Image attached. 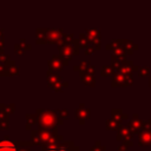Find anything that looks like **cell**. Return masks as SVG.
Returning <instances> with one entry per match:
<instances>
[{"instance_id":"6da1fadb","label":"cell","mask_w":151,"mask_h":151,"mask_svg":"<svg viewBox=\"0 0 151 151\" xmlns=\"http://www.w3.org/2000/svg\"><path fill=\"white\" fill-rule=\"evenodd\" d=\"M38 116V124L40 127L53 129L63 124V119L58 117L57 111H52L48 109H37L35 111Z\"/></svg>"},{"instance_id":"7a4b0ae2","label":"cell","mask_w":151,"mask_h":151,"mask_svg":"<svg viewBox=\"0 0 151 151\" xmlns=\"http://www.w3.org/2000/svg\"><path fill=\"white\" fill-rule=\"evenodd\" d=\"M132 74H125L119 71V73L114 74L112 78V86H130L132 85Z\"/></svg>"},{"instance_id":"3957f363","label":"cell","mask_w":151,"mask_h":151,"mask_svg":"<svg viewBox=\"0 0 151 151\" xmlns=\"http://www.w3.org/2000/svg\"><path fill=\"white\" fill-rule=\"evenodd\" d=\"M132 134L133 133L131 132V130L129 129V126H122L118 130L117 140L122 142L126 146H132L133 145V143H132Z\"/></svg>"},{"instance_id":"277c9868","label":"cell","mask_w":151,"mask_h":151,"mask_svg":"<svg viewBox=\"0 0 151 151\" xmlns=\"http://www.w3.org/2000/svg\"><path fill=\"white\" fill-rule=\"evenodd\" d=\"M91 111L85 107L84 104H80V106L76 110V118L79 122V124H85V122L90 118Z\"/></svg>"},{"instance_id":"5b68a950","label":"cell","mask_w":151,"mask_h":151,"mask_svg":"<svg viewBox=\"0 0 151 151\" xmlns=\"http://www.w3.org/2000/svg\"><path fill=\"white\" fill-rule=\"evenodd\" d=\"M138 136H139V145L140 146H147V145H151V129L146 130V129H142L139 132H138Z\"/></svg>"},{"instance_id":"8992f818","label":"cell","mask_w":151,"mask_h":151,"mask_svg":"<svg viewBox=\"0 0 151 151\" xmlns=\"http://www.w3.org/2000/svg\"><path fill=\"white\" fill-rule=\"evenodd\" d=\"M0 151H18L17 143L8 139V137H5L2 140H0Z\"/></svg>"},{"instance_id":"52a82bcc","label":"cell","mask_w":151,"mask_h":151,"mask_svg":"<svg viewBox=\"0 0 151 151\" xmlns=\"http://www.w3.org/2000/svg\"><path fill=\"white\" fill-rule=\"evenodd\" d=\"M127 126H129V129L131 130L132 133H136V132H139L143 129V122L138 118L137 114H134L133 116V119L127 124Z\"/></svg>"},{"instance_id":"ba28073f","label":"cell","mask_w":151,"mask_h":151,"mask_svg":"<svg viewBox=\"0 0 151 151\" xmlns=\"http://www.w3.org/2000/svg\"><path fill=\"white\" fill-rule=\"evenodd\" d=\"M80 77H81V80H83V83L85 85H87V86H94L96 80H94L93 74H91L90 72H87L86 70H84V71H80Z\"/></svg>"},{"instance_id":"9c48e42d","label":"cell","mask_w":151,"mask_h":151,"mask_svg":"<svg viewBox=\"0 0 151 151\" xmlns=\"http://www.w3.org/2000/svg\"><path fill=\"white\" fill-rule=\"evenodd\" d=\"M4 66H5L4 76H18V74H19L18 67L15 66V64H14V63L9 61L8 64H4Z\"/></svg>"},{"instance_id":"30bf717a","label":"cell","mask_w":151,"mask_h":151,"mask_svg":"<svg viewBox=\"0 0 151 151\" xmlns=\"http://www.w3.org/2000/svg\"><path fill=\"white\" fill-rule=\"evenodd\" d=\"M78 149H79V147L76 146V145L73 144V142L66 140V142H61V143L59 144L57 151H76V150H78Z\"/></svg>"},{"instance_id":"8fae6325","label":"cell","mask_w":151,"mask_h":151,"mask_svg":"<svg viewBox=\"0 0 151 151\" xmlns=\"http://www.w3.org/2000/svg\"><path fill=\"white\" fill-rule=\"evenodd\" d=\"M65 64H66V63L63 61V60H61L60 58H58V57H54L52 60L48 61L50 68H51V70H57V71H58V70H61Z\"/></svg>"},{"instance_id":"7c38bea8","label":"cell","mask_w":151,"mask_h":151,"mask_svg":"<svg viewBox=\"0 0 151 151\" xmlns=\"http://www.w3.org/2000/svg\"><path fill=\"white\" fill-rule=\"evenodd\" d=\"M120 127H122V122L120 120H117V119L112 118V119H110V120L106 122V130L118 131Z\"/></svg>"},{"instance_id":"4fadbf2b","label":"cell","mask_w":151,"mask_h":151,"mask_svg":"<svg viewBox=\"0 0 151 151\" xmlns=\"http://www.w3.org/2000/svg\"><path fill=\"white\" fill-rule=\"evenodd\" d=\"M111 113H112V118H114L117 120L123 122L124 119H127V114L124 113L122 109H112L111 110Z\"/></svg>"},{"instance_id":"5bb4252c","label":"cell","mask_w":151,"mask_h":151,"mask_svg":"<svg viewBox=\"0 0 151 151\" xmlns=\"http://www.w3.org/2000/svg\"><path fill=\"white\" fill-rule=\"evenodd\" d=\"M38 123V116L35 114H26V130H32V126Z\"/></svg>"},{"instance_id":"9a60e30c","label":"cell","mask_w":151,"mask_h":151,"mask_svg":"<svg viewBox=\"0 0 151 151\" xmlns=\"http://www.w3.org/2000/svg\"><path fill=\"white\" fill-rule=\"evenodd\" d=\"M67 86H68V83H67L66 80H63V79H61V80H59L58 83L53 84L51 87H52L55 92H61L63 88H64V87H67Z\"/></svg>"},{"instance_id":"2e32d148","label":"cell","mask_w":151,"mask_h":151,"mask_svg":"<svg viewBox=\"0 0 151 151\" xmlns=\"http://www.w3.org/2000/svg\"><path fill=\"white\" fill-rule=\"evenodd\" d=\"M59 80H61V78H60L57 73H51V72H48V73H47V81H48L50 86H52L53 84L58 83Z\"/></svg>"},{"instance_id":"e0dca14e","label":"cell","mask_w":151,"mask_h":151,"mask_svg":"<svg viewBox=\"0 0 151 151\" xmlns=\"http://www.w3.org/2000/svg\"><path fill=\"white\" fill-rule=\"evenodd\" d=\"M0 109H1L2 111H5L7 114H12V113H14V111H15V105H14V104H8V105L0 104Z\"/></svg>"},{"instance_id":"ac0fdd59","label":"cell","mask_w":151,"mask_h":151,"mask_svg":"<svg viewBox=\"0 0 151 151\" xmlns=\"http://www.w3.org/2000/svg\"><path fill=\"white\" fill-rule=\"evenodd\" d=\"M31 137H32V144L33 145H42L41 144V140H40V138H39V134H38V130L35 131V130H32V132H31Z\"/></svg>"},{"instance_id":"d6986e66","label":"cell","mask_w":151,"mask_h":151,"mask_svg":"<svg viewBox=\"0 0 151 151\" xmlns=\"http://www.w3.org/2000/svg\"><path fill=\"white\" fill-rule=\"evenodd\" d=\"M114 72V68L112 66H104L103 70H101V76L103 77H109V76H112Z\"/></svg>"},{"instance_id":"ffe728a7","label":"cell","mask_w":151,"mask_h":151,"mask_svg":"<svg viewBox=\"0 0 151 151\" xmlns=\"http://www.w3.org/2000/svg\"><path fill=\"white\" fill-rule=\"evenodd\" d=\"M55 111H57V114L59 118H61V119L68 118V111L66 109H57Z\"/></svg>"},{"instance_id":"44dd1931","label":"cell","mask_w":151,"mask_h":151,"mask_svg":"<svg viewBox=\"0 0 151 151\" xmlns=\"http://www.w3.org/2000/svg\"><path fill=\"white\" fill-rule=\"evenodd\" d=\"M90 151H106V147L104 145H101V143L99 140H97L96 144L90 149Z\"/></svg>"},{"instance_id":"7402d4cb","label":"cell","mask_w":151,"mask_h":151,"mask_svg":"<svg viewBox=\"0 0 151 151\" xmlns=\"http://www.w3.org/2000/svg\"><path fill=\"white\" fill-rule=\"evenodd\" d=\"M138 74L140 77H145L149 74V67L147 66H143V67H138Z\"/></svg>"},{"instance_id":"603a6c76","label":"cell","mask_w":151,"mask_h":151,"mask_svg":"<svg viewBox=\"0 0 151 151\" xmlns=\"http://www.w3.org/2000/svg\"><path fill=\"white\" fill-rule=\"evenodd\" d=\"M0 129L1 130H8L9 129V120H1L0 122Z\"/></svg>"},{"instance_id":"cb8c5ba5","label":"cell","mask_w":151,"mask_h":151,"mask_svg":"<svg viewBox=\"0 0 151 151\" xmlns=\"http://www.w3.org/2000/svg\"><path fill=\"white\" fill-rule=\"evenodd\" d=\"M8 116H9V114H7L5 111H2V110L0 109V122H1V120H9V119H8Z\"/></svg>"},{"instance_id":"d4e9b609","label":"cell","mask_w":151,"mask_h":151,"mask_svg":"<svg viewBox=\"0 0 151 151\" xmlns=\"http://www.w3.org/2000/svg\"><path fill=\"white\" fill-rule=\"evenodd\" d=\"M18 151H33V150L29 147V145H20L18 146Z\"/></svg>"},{"instance_id":"484cf974","label":"cell","mask_w":151,"mask_h":151,"mask_svg":"<svg viewBox=\"0 0 151 151\" xmlns=\"http://www.w3.org/2000/svg\"><path fill=\"white\" fill-rule=\"evenodd\" d=\"M143 129H146V130L151 129V119H149L146 122H143Z\"/></svg>"},{"instance_id":"4316f807","label":"cell","mask_w":151,"mask_h":151,"mask_svg":"<svg viewBox=\"0 0 151 151\" xmlns=\"http://www.w3.org/2000/svg\"><path fill=\"white\" fill-rule=\"evenodd\" d=\"M149 85H150V86H151V77H150V78H149Z\"/></svg>"},{"instance_id":"83f0119b","label":"cell","mask_w":151,"mask_h":151,"mask_svg":"<svg viewBox=\"0 0 151 151\" xmlns=\"http://www.w3.org/2000/svg\"><path fill=\"white\" fill-rule=\"evenodd\" d=\"M76 151H80V150H79V149H78V150H76Z\"/></svg>"}]
</instances>
